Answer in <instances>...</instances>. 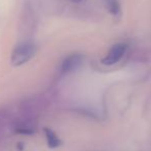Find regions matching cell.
<instances>
[{"instance_id": "1", "label": "cell", "mask_w": 151, "mask_h": 151, "mask_svg": "<svg viewBox=\"0 0 151 151\" xmlns=\"http://www.w3.org/2000/svg\"><path fill=\"white\" fill-rule=\"evenodd\" d=\"M36 47L31 42H24L18 45L12 55V64L14 66H21L27 63L35 55Z\"/></svg>"}, {"instance_id": "5", "label": "cell", "mask_w": 151, "mask_h": 151, "mask_svg": "<svg viewBox=\"0 0 151 151\" xmlns=\"http://www.w3.org/2000/svg\"><path fill=\"white\" fill-rule=\"evenodd\" d=\"M107 4H108V8H109L110 12H111L112 14H115L116 16V14H119L120 6L117 0H108Z\"/></svg>"}, {"instance_id": "3", "label": "cell", "mask_w": 151, "mask_h": 151, "mask_svg": "<svg viewBox=\"0 0 151 151\" xmlns=\"http://www.w3.org/2000/svg\"><path fill=\"white\" fill-rule=\"evenodd\" d=\"M82 58L79 55H72V56L66 58L61 66V72L62 73H68L72 70L76 69L78 66L81 64Z\"/></svg>"}, {"instance_id": "2", "label": "cell", "mask_w": 151, "mask_h": 151, "mask_svg": "<svg viewBox=\"0 0 151 151\" xmlns=\"http://www.w3.org/2000/svg\"><path fill=\"white\" fill-rule=\"evenodd\" d=\"M127 52V44L118 43L115 44L111 50H109L108 55L102 60V63L106 66H111L116 64L120 61V59L123 57V55Z\"/></svg>"}, {"instance_id": "7", "label": "cell", "mask_w": 151, "mask_h": 151, "mask_svg": "<svg viewBox=\"0 0 151 151\" xmlns=\"http://www.w3.org/2000/svg\"><path fill=\"white\" fill-rule=\"evenodd\" d=\"M69 1L74 2V3H79V2H81L82 0H69Z\"/></svg>"}, {"instance_id": "6", "label": "cell", "mask_w": 151, "mask_h": 151, "mask_svg": "<svg viewBox=\"0 0 151 151\" xmlns=\"http://www.w3.org/2000/svg\"><path fill=\"white\" fill-rule=\"evenodd\" d=\"M17 133L19 134H26V135H32V134L35 133V131L29 127H20V129H17Z\"/></svg>"}, {"instance_id": "4", "label": "cell", "mask_w": 151, "mask_h": 151, "mask_svg": "<svg viewBox=\"0 0 151 151\" xmlns=\"http://www.w3.org/2000/svg\"><path fill=\"white\" fill-rule=\"evenodd\" d=\"M44 133H45L46 141H47V145L50 148H57L61 145V140L58 138V136L52 131V129L45 127L44 129Z\"/></svg>"}]
</instances>
